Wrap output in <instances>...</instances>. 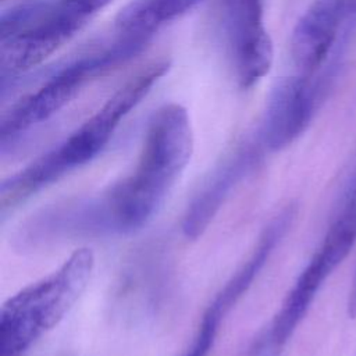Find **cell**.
<instances>
[{"label":"cell","mask_w":356,"mask_h":356,"mask_svg":"<svg viewBox=\"0 0 356 356\" xmlns=\"http://www.w3.org/2000/svg\"><path fill=\"white\" fill-rule=\"evenodd\" d=\"M192 152L186 108L177 103L161 106L147 124L134 172L103 192L117 234L134 232L154 216Z\"/></svg>","instance_id":"6da1fadb"},{"label":"cell","mask_w":356,"mask_h":356,"mask_svg":"<svg viewBox=\"0 0 356 356\" xmlns=\"http://www.w3.org/2000/svg\"><path fill=\"white\" fill-rule=\"evenodd\" d=\"M168 68L167 58H157L146 64L64 142L4 179L0 186L3 218L33 193L93 160L106 147L122 120L149 95Z\"/></svg>","instance_id":"7a4b0ae2"},{"label":"cell","mask_w":356,"mask_h":356,"mask_svg":"<svg viewBox=\"0 0 356 356\" xmlns=\"http://www.w3.org/2000/svg\"><path fill=\"white\" fill-rule=\"evenodd\" d=\"M113 0H25L0 19L1 92L42 64Z\"/></svg>","instance_id":"3957f363"},{"label":"cell","mask_w":356,"mask_h":356,"mask_svg":"<svg viewBox=\"0 0 356 356\" xmlns=\"http://www.w3.org/2000/svg\"><path fill=\"white\" fill-rule=\"evenodd\" d=\"M149 42V39L115 31L111 42L51 68L35 90L15 102L3 115L1 149L4 150L24 134L49 121L72 102L86 83L134 58Z\"/></svg>","instance_id":"277c9868"},{"label":"cell","mask_w":356,"mask_h":356,"mask_svg":"<svg viewBox=\"0 0 356 356\" xmlns=\"http://www.w3.org/2000/svg\"><path fill=\"white\" fill-rule=\"evenodd\" d=\"M95 267L90 249L75 250L56 271L10 298L0 314V356H24L83 293Z\"/></svg>","instance_id":"5b68a950"},{"label":"cell","mask_w":356,"mask_h":356,"mask_svg":"<svg viewBox=\"0 0 356 356\" xmlns=\"http://www.w3.org/2000/svg\"><path fill=\"white\" fill-rule=\"evenodd\" d=\"M342 70L325 64L314 74L280 78L271 88L263 113L259 140L268 150H281L296 140L312 124Z\"/></svg>","instance_id":"8992f818"},{"label":"cell","mask_w":356,"mask_h":356,"mask_svg":"<svg viewBox=\"0 0 356 356\" xmlns=\"http://www.w3.org/2000/svg\"><path fill=\"white\" fill-rule=\"evenodd\" d=\"M217 22L236 81L254 86L271 68L273 40L264 25L263 0H220Z\"/></svg>","instance_id":"52a82bcc"},{"label":"cell","mask_w":356,"mask_h":356,"mask_svg":"<svg viewBox=\"0 0 356 356\" xmlns=\"http://www.w3.org/2000/svg\"><path fill=\"white\" fill-rule=\"evenodd\" d=\"M356 35V0H314L291 36V57L299 74L321 70L334 51L350 46Z\"/></svg>","instance_id":"ba28073f"},{"label":"cell","mask_w":356,"mask_h":356,"mask_svg":"<svg viewBox=\"0 0 356 356\" xmlns=\"http://www.w3.org/2000/svg\"><path fill=\"white\" fill-rule=\"evenodd\" d=\"M293 216V209L288 207L268 222V225L261 232L259 242L249 259L235 271V274L227 281V284L220 289V292L206 309L192 346L184 356L209 355L218 334L221 321L235 306V303L243 296V293L250 288L252 282L259 275L268 257L274 252L277 243L289 228Z\"/></svg>","instance_id":"9c48e42d"},{"label":"cell","mask_w":356,"mask_h":356,"mask_svg":"<svg viewBox=\"0 0 356 356\" xmlns=\"http://www.w3.org/2000/svg\"><path fill=\"white\" fill-rule=\"evenodd\" d=\"M261 147L259 139L257 142L245 143L210 172L184 214L182 231L186 238L196 239L204 232L234 188L259 163Z\"/></svg>","instance_id":"30bf717a"},{"label":"cell","mask_w":356,"mask_h":356,"mask_svg":"<svg viewBox=\"0 0 356 356\" xmlns=\"http://www.w3.org/2000/svg\"><path fill=\"white\" fill-rule=\"evenodd\" d=\"M202 0H132L115 18V31L152 39L165 24L181 18Z\"/></svg>","instance_id":"8fae6325"},{"label":"cell","mask_w":356,"mask_h":356,"mask_svg":"<svg viewBox=\"0 0 356 356\" xmlns=\"http://www.w3.org/2000/svg\"><path fill=\"white\" fill-rule=\"evenodd\" d=\"M282 348H280L264 330L257 338L250 343L242 356H278Z\"/></svg>","instance_id":"7c38bea8"},{"label":"cell","mask_w":356,"mask_h":356,"mask_svg":"<svg viewBox=\"0 0 356 356\" xmlns=\"http://www.w3.org/2000/svg\"><path fill=\"white\" fill-rule=\"evenodd\" d=\"M348 313L350 317H356V268L352 278V285L348 296Z\"/></svg>","instance_id":"4fadbf2b"}]
</instances>
